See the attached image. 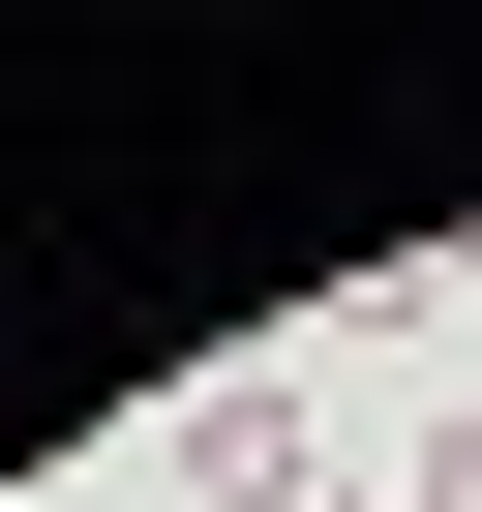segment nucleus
<instances>
[{"label":"nucleus","mask_w":482,"mask_h":512,"mask_svg":"<svg viewBox=\"0 0 482 512\" xmlns=\"http://www.w3.org/2000/svg\"><path fill=\"white\" fill-rule=\"evenodd\" d=\"M151 482H211V512H332V422H302V362H181V392H151Z\"/></svg>","instance_id":"1"},{"label":"nucleus","mask_w":482,"mask_h":512,"mask_svg":"<svg viewBox=\"0 0 482 512\" xmlns=\"http://www.w3.org/2000/svg\"><path fill=\"white\" fill-rule=\"evenodd\" d=\"M422 512H482V422H452V452H422Z\"/></svg>","instance_id":"2"},{"label":"nucleus","mask_w":482,"mask_h":512,"mask_svg":"<svg viewBox=\"0 0 482 512\" xmlns=\"http://www.w3.org/2000/svg\"><path fill=\"white\" fill-rule=\"evenodd\" d=\"M332 512H422V482H332Z\"/></svg>","instance_id":"3"}]
</instances>
